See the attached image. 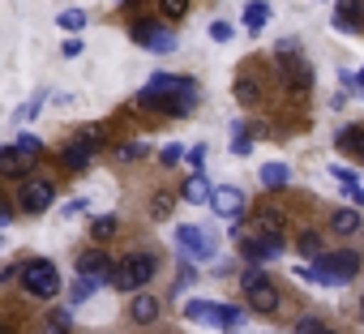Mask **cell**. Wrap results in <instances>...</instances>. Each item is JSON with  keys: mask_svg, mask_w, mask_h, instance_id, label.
I'll list each match as a JSON object with an SVG mask.
<instances>
[{"mask_svg": "<svg viewBox=\"0 0 364 334\" xmlns=\"http://www.w3.org/2000/svg\"><path fill=\"white\" fill-rule=\"evenodd\" d=\"M77 137H82V141H90V146H95V150H99V146H103V129H99V124H86V129H82V133H77Z\"/></svg>", "mask_w": 364, "mask_h": 334, "instance_id": "31", "label": "cell"}, {"mask_svg": "<svg viewBox=\"0 0 364 334\" xmlns=\"http://www.w3.org/2000/svg\"><path fill=\"white\" fill-rule=\"evenodd\" d=\"M296 334H334V330H326L317 317H300V325H296Z\"/></svg>", "mask_w": 364, "mask_h": 334, "instance_id": "29", "label": "cell"}, {"mask_svg": "<svg viewBox=\"0 0 364 334\" xmlns=\"http://www.w3.org/2000/svg\"><path fill=\"white\" fill-rule=\"evenodd\" d=\"M240 287H245L253 313H279V287H274L257 266H249V270L240 274Z\"/></svg>", "mask_w": 364, "mask_h": 334, "instance_id": "5", "label": "cell"}, {"mask_svg": "<svg viewBox=\"0 0 364 334\" xmlns=\"http://www.w3.org/2000/svg\"><path fill=\"white\" fill-rule=\"evenodd\" d=\"M22 287H26V296L52 300V296L60 291V274H56V266H52V262L35 257V262H26V266H22Z\"/></svg>", "mask_w": 364, "mask_h": 334, "instance_id": "6", "label": "cell"}, {"mask_svg": "<svg viewBox=\"0 0 364 334\" xmlns=\"http://www.w3.org/2000/svg\"><path fill=\"white\" fill-rule=\"evenodd\" d=\"M52 198H56V185L43 181V176H31V181L18 189V206H22L26 215H43V210H52Z\"/></svg>", "mask_w": 364, "mask_h": 334, "instance_id": "8", "label": "cell"}, {"mask_svg": "<svg viewBox=\"0 0 364 334\" xmlns=\"http://www.w3.org/2000/svg\"><path fill=\"white\" fill-rule=\"evenodd\" d=\"M35 158L18 146H0V176H31Z\"/></svg>", "mask_w": 364, "mask_h": 334, "instance_id": "11", "label": "cell"}, {"mask_svg": "<svg viewBox=\"0 0 364 334\" xmlns=\"http://www.w3.org/2000/svg\"><path fill=\"white\" fill-rule=\"evenodd\" d=\"M189 14V0H159V18L163 22H180Z\"/></svg>", "mask_w": 364, "mask_h": 334, "instance_id": "23", "label": "cell"}, {"mask_svg": "<svg viewBox=\"0 0 364 334\" xmlns=\"http://www.w3.org/2000/svg\"><path fill=\"white\" fill-rule=\"evenodd\" d=\"M60 158H65V167H69V172H86V167H90V158H95V146H90V141H82V137H73V141L60 150Z\"/></svg>", "mask_w": 364, "mask_h": 334, "instance_id": "12", "label": "cell"}, {"mask_svg": "<svg viewBox=\"0 0 364 334\" xmlns=\"http://www.w3.org/2000/svg\"><path fill=\"white\" fill-rule=\"evenodd\" d=\"M180 158H185V150H180V146H163V154H159V163H163V167H176Z\"/></svg>", "mask_w": 364, "mask_h": 334, "instance_id": "30", "label": "cell"}, {"mask_svg": "<svg viewBox=\"0 0 364 334\" xmlns=\"http://www.w3.org/2000/svg\"><path fill=\"white\" fill-rule=\"evenodd\" d=\"M210 210H215L219 219H240V210H245V193H240L236 185H223V189L210 193Z\"/></svg>", "mask_w": 364, "mask_h": 334, "instance_id": "10", "label": "cell"}, {"mask_svg": "<svg viewBox=\"0 0 364 334\" xmlns=\"http://www.w3.org/2000/svg\"><path fill=\"white\" fill-rule=\"evenodd\" d=\"M95 287H99V279H90V274H82V279L73 283V291H69V296H73V300L82 304V300H90V296H95Z\"/></svg>", "mask_w": 364, "mask_h": 334, "instance_id": "27", "label": "cell"}, {"mask_svg": "<svg viewBox=\"0 0 364 334\" xmlns=\"http://www.w3.org/2000/svg\"><path fill=\"white\" fill-rule=\"evenodd\" d=\"M360 86H364V69H360Z\"/></svg>", "mask_w": 364, "mask_h": 334, "instance_id": "39", "label": "cell"}, {"mask_svg": "<svg viewBox=\"0 0 364 334\" xmlns=\"http://www.w3.org/2000/svg\"><path fill=\"white\" fill-rule=\"evenodd\" d=\"M137 103L154 107V112H167V116H189L198 107V82L176 77V73H154L146 82V90L137 95Z\"/></svg>", "mask_w": 364, "mask_h": 334, "instance_id": "1", "label": "cell"}, {"mask_svg": "<svg viewBox=\"0 0 364 334\" xmlns=\"http://www.w3.org/2000/svg\"><path fill=\"white\" fill-rule=\"evenodd\" d=\"M266 22H270V5H266V0H253V5L245 9V26L257 35V31H266Z\"/></svg>", "mask_w": 364, "mask_h": 334, "instance_id": "19", "label": "cell"}, {"mask_svg": "<svg viewBox=\"0 0 364 334\" xmlns=\"http://www.w3.org/2000/svg\"><path fill=\"white\" fill-rule=\"evenodd\" d=\"M154 270H159V262L150 253H129L120 266H112V287L116 291H141L154 279Z\"/></svg>", "mask_w": 364, "mask_h": 334, "instance_id": "3", "label": "cell"}, {"mask_svg": "<svg viewBox=\"0 0 364 334\" xmlns=\"http://www.w3.org/2000/svg\"><path fill=\"white\" fill-rule=\"evenodd\" d=\"M287 181H291V172H287L283 163H266V167H262V185H266V189H283Z\"/></svg>", "mask_w": 364, "mask_h": 334, "instance_id": "20", "label": "cell"}, {"mask_svg": "<svg viewBox=\"0 0 364 334\" xmlns=\"http://www.w3.org/2000/svg\"><path fill=\"white\" fill-rule=\"evenodd\" d=\"M90 232H95V240H112L116 236V215H99Z\"/></svg>", "mask_w": 364, "mask_h": 334, "instance_id": "26", "label": "cell"}, {"mask_svg": "<svg viewBox=\"0 0 364 334\" xmlns=\"http://www.w3.org/2000/svg\"><path fill=\"white\" fill-rule=\"evenodd\" d=\"M232 35H236V31H232L228 22H210V39H219V43H228Z\"/></svg>", "mask_w": 364, "mask_h": 334, "instance_id": "32", "label": "cell"}, {"mask_svg": "<svg viewBox=\"0 0 364 334\" xmlns=\"http://www.w3.org/2000/svg\"><path fill=\"white\" fill-rule=\"evenodd\" d=\"M210 193H215V189L206 185V176H202V172H193V176H189V185H185V193H180V198H185L189 206H210Z\"/></svg>", "mask_w": 364, "mask_h": 334, "instance_id": "14", "label": "cell"}, {"mask_svg": "<svg viewBox=\"0 0 364 334\" xmlns=\"http://www.w3.org/2000/svg\"><path fill=\"white\" fill-rule=\"evenodd\" d=\"M176 244H180V253H185L189 262H215V253H219L215 232L210 227H198V223L176 227Z\"/></svg>", "mask_w": 364, "mask_h": 334, "instance_id": "4", "label": "cell"}, {"mask_svg": "<svg viewBox=\"0 0 364 334\" xmlns=\"http://www.w3.org/2000/svg\"><path fill=\"white\" fill-rule=\"evenodd\" d=\"M249 236L270 240V244H287V215L279 206H257V215L249 219Z\"/></svg>", "mask_w": 364, "mask_h": 334, "instance_id": "7", "label": "cell"}, {"mask_svg": "<svg viewBox=\"0 0 364 334\" xmlns=\"http://www.w3.org/2000/svg\"><path fill=\"white\" fill-rule=\"evenodd\" d=\"M296 244H300V253H304V257H321V232H300V240H296Z\"/></svg>", "mask_w": 364, "mask_h": 334, "instance_id": "25", "label": "cell"}, {"mask_svg": "<svg viewBox=\"0 0 364 334\" xmlns=\"http://www.w3.org/2000/svg\"><path fill=\"white\" fill-rule=\"evenodd\" d=\"M60 56H69V60H73V56H82V43H77V39H65V48H60Z\"/></svg>", "mask_w": 364, "mask_h": 334, "instance_id": "35", "label": "cell"}, {"mask_svg": "<svg viewBox=\"0 0 364 334\" xmlns=\"http://www.w3.org/2000/svg\"><path fill=\"white\" fill-rule=\"evenodd\" d=\"M43 334H65V330H60V325H56V330H52V325H48V330H43Z\"/></svg>", "mask_w": 364, "mask_h": 334, "instance_id": "37", "label": "cell"}, {"mask_svg": "<svg viewBox=\"0 0 364 334\" xmlns=\"http://www.w3.org/2000/svg\"><path fill=\"white\" fill-rule=\"evenodd\" d=\"M215 325H240V308L236 304H219V313H215Z\"/></svg>", "mask_w": 364, "mask_h": 334, "instance_id": "28", "label": "cell"}, {"mask_svg": "<svg viewBox=\"0 0 364 334\" xmlns=\"http://www.w3.org/2000/svg\"><path fill=\"white\" fill-rule=\"evenodd\" d=\"M355 14H364V0H343L338 5V14H334V26L343 31V35H351L360 22H355Z\"/></svg>", "mask_w": 364, "mask_h": 334, "instance_id": "16", "label": "cell"}, {"mask_svg": "<svg viewBox=\"0 0 364 334\" xmlns=\"http://www.w3.org/2000/svg\"><path fill=\"white\" fill-rule=\"evenodd\" d=\"M86 22H90V18H86V9H65V14L56 18V26H60V31H69V35L86 31Z\"/></svg>", "mask_w": 364, "mask_h": 334, "instance_id": "21", "label": "cell"}, {"mask_svg": "<svg viewBox=\"0 0 364 334\" xmlns=\"http://www.w3.org/2000/svg\"><path fill=\"white\" fill-rule=\"evenodd\" d=\"M300 274L313 279V283H347V279L360 274V253H321V257H313V266L300 270Z\"/></svg>", "mask_w": 364, "mask_h": 334, "instance_id": "2", "label": "cell"}, {"mask_svg": "<svg viewBox=\"0 0 364 334\" xmlns=\"http://www.w3.org/2000/svg\"><path fill=\"white\" fill-rule=\"evenodd\" d=\"M133 39H137L141 48H154V52H171V48H176V39H171L167 31H159L150 18H133Z\"/></svg>", "mask_w": 364, "mask_h": 334, "instance_id": "9", "label": "cell"}, {"mask_svg": "<svg viewBox=\"0 0 364 334\" xmlns=\"http://www.w3.org/2000/svg\"><path fill=\"white\" fill-rule=\"evenodd\" d=\"M330 232L355 236V232H360V210H334V215H330Z\"/></svg>", "mask_w": 364, "mask_h": 334, "instance_id": "18", "label": "cell"}, {"mask_svg": "<svg viewBox=\"0 0 364 334\" xmlns=\"http://www.w3.org/2000/svg\"><path fill=\"white\" fill-rule=\"evenodd\" d=\"M202 163H206V146H193L189 150V167H193V172H202Z\"/></svg>", "mask_w": 364, "mask_h": 334, "instance_id": "34", "label": "cell"}, {"mask_svg": "<svg viewBox=\"0 0 364 334\" xmlns=\"http://www.w3.org/2000/svg\"><path fill=\"white\" fill-rule=\"evenodd\" d=\"M137 154H146V146H124L120 150V158H137Z\"/></svg>", "mask_w": 364, "mask_h": 334, "instance_id": "36", "label": "cell"}, {"mask_svg": "<svg viewBox=\"0 0 364 334\" xmlns=\"http://www.w3.org/2000/svg\"><path fill=\"white\" fill-rule=\"evenodd\" d=\"M0 334H14V330H9V325H0Z\"/></svg>", "mask_w": 364, "mask_h": 334, "instance_id": "38", "label": "cell"}, {"mask_svg": "<svg viewBox=\"0 0 364 334\" xmlns=\"http://www.w3.org/2000/svg\"><path fill=\"white\" fill-rule=\"evenodd\" d=\"M107 262H112L107 253L90 249V253H82V257H77V274H90V279H112V266H107Z\"/></svg>", "mask_w": 364, "mask_h": 334, "instance_id": "13", "label": "cell"}, {"mask_svg": "<svg viewBox=\"0 0 364 334\" xmlns=\"http://www.w3.org/2000/svg\"><path fill=\"white\" fill-rule=\"evenodd\" d=\"M171 210H176V193H154V198H150V215H154V219H167Z\"/></svg>", "mask_w": 364, "mask_h": 334, "instance_id": "24", "label": "cell"}, {"mask_svg": "<svg viewBox=\"0 0 364 334\" xmlns=\"http://www.w3.org/2000/svg\"><path fill=\"white\" fill-rule=\"evenodd\" d=\"M338 146H343L347 154L364 158V124H347V129H338Z\"/></svg>", "mask_w": 364, "mask_h": 334, "instance_id": "17", "label": "cell"}, {"mask_svg": "<svg viewBox=\"0 0 364 334\" xmlns=\"http://www.w3.org/2000/svg\"><path fill=\"white\" fill-rule=\"evenodd\" d=\"M18 150H26V154H39V150H43V141H39V137H31V133H22V137H18Z\"/></svg>", "mask_w": 364, "mask_h": 334, "instance_id": "33", "label": "cell"}, {"mask_svg": "<svg viewBox=\"0 0 364 334\" xmlns=\"http://www.w3.org/2000/svg\"><path fill=\"white\" fill-rule=\"evenodd\" d=\"M215 313H219V304H206V300H189L185 304V317L189 321H210L215 325Z\"/></svg>", "mask_w": 364, "mask_h": 334, "instance_id": "22", "label": "cell"}, {"mask_svg": "<svg viewBox=\"0 0 364 334\" xmlns=\"http://www.w3.org/2000/svg\"><path fill=\"white\" fill-rule=\"evenodd\" d=\"M159 308H163V304H159L154 296H146V291H141V296H133V308H129V313H133V321H137V325H150V321H159Z\"/></svg>", "mask_w": 364, "mask_h": 334, "instance_id": "15", "label": "cell"}]
</instances>
